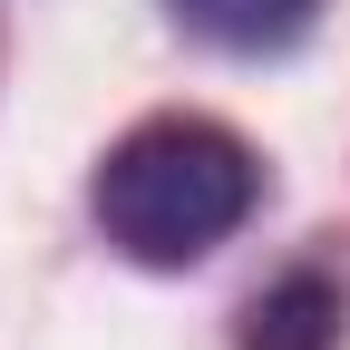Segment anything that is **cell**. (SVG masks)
<instances>
[{"label": "cell", "instance_id": "1", "mask_svg": "<svg viewBox=\"0 0 350 350\" xmlns=\"http://www.w3.org/2000/svg\"><path fill=\"white\" fill-rule=\"evenodd\" d=\"M262 204V156L214 117H146L98 156L88 175V214H98L107 253L137 273H195L214 262Z\"/></svg>", "mask_w": 350, "mask_h": 350}, {"label": "cell", "instance_id": "2", "mask_svg": "<svg viewBox=\"0 0 350 350\" xmlns=\"http://www.w3.org/2000/svg\"><path fill=\"white\" fill-rule=\"evenodd\" d=\"M340 321H350L340 282L321 273V262H301V273H282V282L253 292V312H243V350H340Z\"/></svg>", "mask_w": 350, "mask_h": 350}, {"label": "cell", "instance_id": "3", "mask_svg": "<svg viewBox=\"0 0 350 350\" xmlns=\"http://www.w3.org/2000/svg\"><path fill=\"white\" fill-rule=\"evenodd\" d=\"M175 29H195L204 49H234V59H282L312 39L321 0H165Z\"/></svg>", "mask_w": 350, "mask_h": 350}]
</instances>
